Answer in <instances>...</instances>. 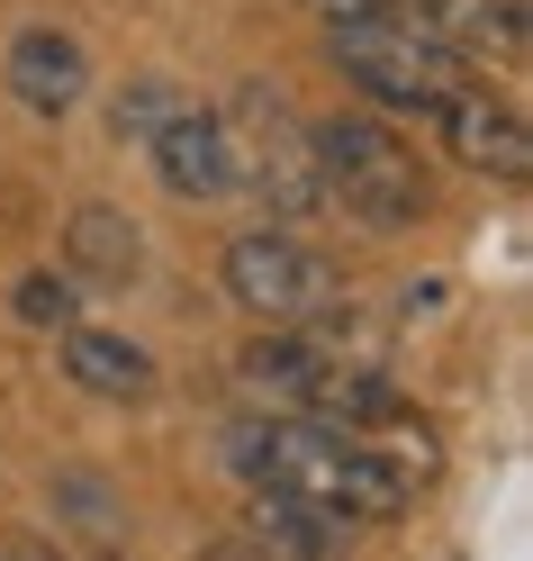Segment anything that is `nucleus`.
<instances>
[{
    "label": "nucleus",
    "mask_w": 533,
    "mask_h": 561,
    "mask_svg": "<svg viewBox=\"0 0 533 561\" xmlns=\"http://www.w3.org/2000/svg\"><path fill=\"white\" fill-rule=\"evenodd\" d=\"M227 462L244 489H280L308 499L344 525H389L416 507V462L389 453L380 435H344L326 416H244L227 435Z\"/></svg>",
    "instance_id": "1"
},
{
    "label": "nucleus",
    "mask_w": 533,
    "mask_h": 561,
    "mask_svg": "<svg viewBox=\"0 0 533 561\" xmlns=\"http://www.w3.org/2000/svg\"><path fill=\"white\" fill-rule=\"evenodd\" d=\"M308 154H316V182H326V208L362 218L371 236H398L434 208V182L398 127L380 110H326L308 118Z\"/></svg>",
    "instance_id": "2"
},
{
    "label": "nucleus",
    "mask_w": 533,
    "mask_h": 561,
    "mask_svg": "<svg viewBox=\"0 0 533 561\" xmlns=\"http://www.w3.org/2000/svg\"><path fill=\"white\" fill-rule=\"evenodd\" d=\"M326 46H335V73L362 91V110H380V118L389 110H416L425 118L452 82H471V64H461L434 27L407 10V0H398V10H380V19H362V27H335Z\"/></svg>",
    "instance_id": "3"
},
{
    "label": "nucleus",
    "mask_w": 533,
    "mask_h": 561,
    "mask_svg": "<svg viewBox=\"0 0 533 561\" xmlns=\"http://www.w3.org/2000/svg\"><path fill=\"white\" fill-rule=\"evenodd\" d=\"M218 272H227V299L254 327H308V318L335 308V263L299 227H244Z\"/></svg>",
    "instance_id": "4"
},
{
    "label": "nucleus",
    "mask_w": 533,
    "mask_h": 561,
    "mask_svg": "<svg viewBox=\"0 0 533 561\" xmlns=\"http://www.w3.org/2000/svg\"><path fill=\"white\" fill-rule=\"evenodd\" d=\"M227 146H235V191H263L271 227H299V218L326 208V182H316V154H308V118L280 110V91H244L235 100Z\"/></svg>",
    "instance_id": "5"
},
{
    "label": "nucleus",
    "mask_w": 533,
    "mask_h": 561,
    "mask_svg": "<svg viewBox=\"0 0 533 561\" xmlns=\"http://www.w3.org/2000/svg\"><path fill=\"white\" fill-rule=\"evenodd\" d=\"M434 136H443V154L461 163V172H479V182H524L533 172V136H524V110L507 91H488V82H452L434 110Z\"/></svg>",
    "instance_id": "6"
},
{
    "label": "nucleus",
    "mask_w": 533,
    "mask_h": 561,
    "mask_svg": "<svg viewBox=\"0 0 533 561\" xmlns=\"http://www.w3.org/2000/svg\"><path fill=\"white\" fill-rule=\"evenodd\" d=\"M146 146H154V172H163L172 199H190V208L244 199V191H235V146H227V118H218V110H172Z\"/></svg>",
    "instance_id": "7"
},
{
    "label": "nucleus",
    "mask_w": 533,
    "mask_h": 561,
    "mask_svg": "<svg viewBox=\"0 0 533 561\" xmlns=\"http://www.w3.org/2000/svg\"><path fill=\"white\" fill-rule=\"evenodd\" d=\"M352 525L308 507V499H280V489H244V552L263 561H344Z\"/></svg>",
    "instance_id": "8"
},
{
    "label": "nucleus",
    "mask_w": 533,
    "mask_h": 561,
    "mask_svg": "<svg viewBox=\"0 0 533 561\" xmlns=\"http://www.w3.org/2000/svg\"><path fill=\"white\" fill-rule=\"evenodd\" d=\"M82 91H91V55L63 37V27H27L10 46V100L27 118H63Z\"/></svg>",
    "instance_id": "9"
},
{
    "label": "nucleus",
    "mask_w": 533,
    "mask_h": 561,
    "mask_svg": "<svg viewBox=\"0 0 533 561\" xmlns=\"http://www.w3.org/2000/svg\"><path fill=\"white\" fill-rule=\"evenodd\" d=\"M63 272L73 280H109V290L146 280V236H136V218L109 208V199H82L73 227H63Z\"/></svg>",
    "instance_id": "10"
},
{
    "label": "nucleus",
    "mask_w": 533,
    "mask_h": 561,
    "mask_svg": "<svg viewBox=\"0 0 533 561\" xmlns=\"http://www.w3.org/2000/svg\"><path fill=\"white\" fill-rule=\"evenodd\" d=\"M461 64H524V0H407Z\"/></svg>",
    "instance_id": "11"
},
{
    "label": "nucleus",
    "mask_w": 533,
    "mask_h": 561,
    "mask_svg": "<svg viewBox=\"0 0 533 561\" xmlns=\"http://www.w3.org/2000/svg\"><path fill=\"white\" fill-rule=\"evenodd\" d=\"M55 344H63V371H73L91 399H146V390H154V354H146L136 335L73 327V335H55Z\"/></svg>",
    "instance_id": "12"
},
{
    "label": "nucleus",
    "mask_w": 533,
    "mask_h": 561,
    "mask_svg": "<svg viewBox=\"0 0 533 561\" xmlns=\"http://www.w3.org/2000/svg\"><path fill=\"white\" fill-rule=\"evenodd\" d=\"M19 327H37V335H73L82 327V280L73 272H27L19 280Z\"/></svg>",
    "instance_id": "13"
},
{
    "label": "nucleus",
    "mask_w": 533,
    "mask_h": 561,
    "mask_svg": "<svg viewBox=\"0 0 533 561\" xmlns=\"http://www.w3.org/2000/svg\"><path fill=\"white\" fill-rule=\"evenodd\" d=\"M172 110H182V100H172L163 82H127V91H118V136H154Z\"/></svg>",
    "instance_id": "14"
},
{
    "label": "nucleus",
    "mask_w": 533,
    "mask_h": 561,
    "mask_svg": "<svg viewBox=\"0 0 533 561\" xmlns=\"http://www.w3.org/2000/svg\"><path fill=\"white\" fill-rule=\"evenodd\" d=\"M316 19H326V37L335 27H362V19H380V10H398V0H308Z\"/></svg>",
    "instance_id": "15"
},
{
    "label": "nucleus",
    "mask_w": 533,
    "mask_h": 561,
    "mask_svg": "<svg viewBox=\"0 0 533 561\" xmlns=\"http://www.w3.org/2000/svg\"><path fill=\"white\" fill-rule=\"evenodd\" d=\"M208 561H263V552H244V543H227V552H208Z\"/></svg>",
    "instance_id": "16"
},
{
    "label": "nucleus",
    "mask_w": 533,
    "mask_h": 561,
    "mask_svg": "<svg viewBox=\"0 0 533 561\" xmlns=\"http://www.w3.org/2000/svg\"><path fill=\"white\" fill-rule=\"evenodd\" d=\"M0 561H10V552H0Z\"/></svg>",
    "instance_id": "17"
}]
</instances>
